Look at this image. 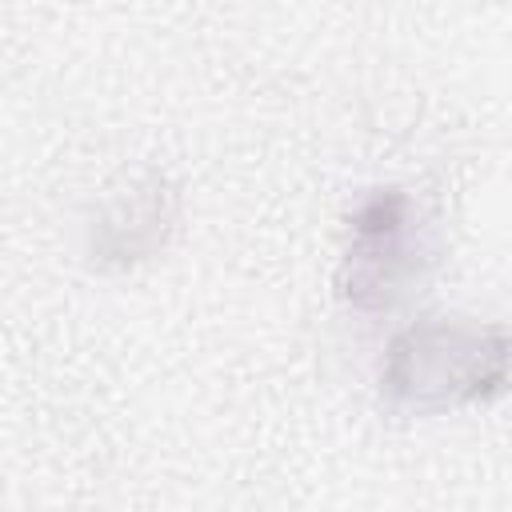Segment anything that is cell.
Instances as JSON below:
<instances>
[{
    "mask_svg": "<svg viewBox=\"0 0 512 512\" xmlns=\"http://www.w3.org/2000/svg\"><path fill=\"white\" fill-rule=\"evenodd\" d=\"M508 328L472 316H420L392 332L376 392L400 420L448 416L500 400L508 388Z\"/></svg>",
    "mask_w": 512,
    "mask_h": 512,
    "instance_id": "obj_1",
    "label": "cell"
},
{
    "mask_svg": "<svg viewBox=\"0 0 512 512\" xmlns=\"http://www.w3.org/2000/svg\"><path fill=\"white\" fill-rule=\"evenodd\" d=\"M176 228V192L160 176L112 192L88 224V256L100 272H128L152 260Z\"/></svg>",
    "mask_w": 512,
    "mask_h": 512,
    "instance_id": "obj_3",
    "label": "cell"
},
{
    "mask_svg": "<svg viewBox=\"0 0 512 512\" xmlns=\"http://www.w3.org/2000/svg\"><path fill=\"white\" fill-rule=\"evenodd\" d=\"M440 260L436 216L400 184L368 188L344 220L336 296L356 316H388L424 292Z\"/></svg>",
    "mask_w": 512,
    "mask_h": 512,
    "instance_id": "obj_2",
    "label": "cell"
}]
</instances>
